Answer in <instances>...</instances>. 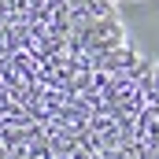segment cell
Instances as JSON below:
<instances>
[{
	"label": "cell",
	"instance_id": "obj_1",
	"mask_svg": "<svg viewBox=\"0 0 159 159\" xmlns=\"http://www.w3.org/2000/svg\"><path fill=\"white\" fill-rule=\"evenodd\" d=\"M126 4L0 0V159H96L133 119L156 63Z\"/></svg>",
	"mask_w": 159,
	"mask_h": 159
},
{
	"label": "cell",
	"instance_id": "obj_2",
	"mask_svg": "<svg viewBox=\"0 0 159 159\" xmlns=\"http://www.w3.org/2000/svg\"><path fill=\"white\" fill-rule=\"evenodd\" d=\"M96 159H159V63L152 67L148 89L133 119L111 137V144Z\"/></svg>",
	"mask_w": 159,
	"mask_h": 159
}]
</instances>
